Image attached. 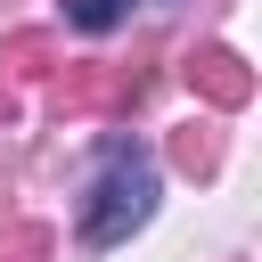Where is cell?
Wrapping results in <instances>:
<instances>
[{
    "label": "cell",
    "instance_id": "cell-1",
    "mask_svg": "<svg viewBox=\"0 0 262 262\" xmlns=\"http://www.w3.org/2000/svg\"><path fill=\"white\" fill-rule=\"evenodd\" d=\"M147 213H156V164L139 147H115V164L82 205V246H123L131 229H147Z\"/></svg>",
    "mask_w": 262,
    "mask_h": 262
},
{
    "label": "cell",
    "instance_id": "cell-2",
    "mask_svg": "<svg viewBox=\"0 0 262 262\" xmlns=\"http://www.w3.org/2000/svg\"><path fill=\"white\" fill-rule=\"evenodd\" d=\"M147 98V66H57L49 106L57 115H123Z\"/></svg>",
    "mask_w": 262,
    "mask_h": 262
},
{
    "label": "cell",
    "instance_id": "cell-3",
    "mask_svg": "<svg viewBox=\"0 0 262 262\" xmlns=\"http://www.w3.org/2000/svg\"><path fill=\"white\" fill-rule=\"evenodd\" d=\"M180 74H188V90H196L213 115H237V106L254 98V66H246L237 49H221V41L188 49V57H180Z\"/></svg>",
    "mask_w": 262,
    "mask_h": 262
},
{
    "label": "cell",
    "instance_id": "cell-4",
    "mask_svg": "<svg viewBox=\"0 0 262 262\" xmlns=\"http://www.w3.org/2000/svg\"><path fill=\"white\" fill-rule=\"evenodd\" d=\"M172 164H180L188 180H213V172H221V123H213V115L180 123V131H172Z\"/></svg>",
    "mask_w": 262,
    "mask_h": 262
},
{
    "label": "cell",
    "instance_id": "cell-5",
    "mask_svg": "<svg viewBox=\"0 0 262 262\" xmlns=\"http://www.w3.org/2000/svg\"><path fill=\"white\" fill-rule=\"evenodd\" d=\"M0 74H25V82L33 74H57V41L49 33H8L0 41Z\"/></svg>",
    "mask_w": 262,
    "mask_h": 262
},
{
    "label": "cell",
    "instance_id": "cell-6",
    "mask_svg": "<svg viewBox=\"0 0 262 262\" xmlns=\"http://www.w3.org/2000/svg\"><path fill=\"white\" fill-rule=\"evenodd\" d=\"M115 16H123V0H74V25L82 33H106Z\"/></svg>",
    "mask_w": 262,
    "mask_h": 262
},
{
    "label": "cell",
    "instance_id": "cell-7",
    "mask_svg": "<svg viewBox=\"0 0 262 262\" xmlns=\"http://www.w3.org/2000/svg\"><path fill=\"white\" fill-rule=\"evenodd\" d=\"M8 262H49V229H16V246H8Z\"/></svg>",
    "mask_w": 262,
    "mask_h": 262
}]
</instances>
